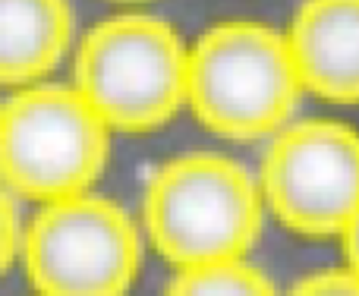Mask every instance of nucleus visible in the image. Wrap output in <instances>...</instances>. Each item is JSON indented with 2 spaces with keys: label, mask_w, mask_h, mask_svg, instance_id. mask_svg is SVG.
Listing matches in <instances>:
<instances>
[{
  "label": "nucleus",
  "mask_w": 359,
  "mask_h": 296,
  "mask_svg": "<svg viewBox=\"0 0 359 296\" xmlns=\"http://www.w3.org/2000/svg\"><path fill=\"white\" fill-rule=\"evenodd\" d=\"M38 296H126L142 265V234L123 205L98 192L38 205L19 243Z\"/></svg>",
  "instance_id": "obj_5"
},
{
  "label": "nucleus",
  "mask_w": 359,
  "mask_h": 296,
  "mask_svg": "<svg viewBox=\"0 0 359 296\" xmlns=\"http://www.w3.org/2000/svg\"><path fill=\"white\" fill-rule=\"evenodd\" d=\"M73 32L69 0H0V86L48 82L73 51Z\"/></svg>",
  "instance_id": "obj_8"
},
{
  "label": "nucleus",
  "mask_w": 359,
  "mask_h": 296,
  "mask_svg": "<svg viewBox=\"0 0 359 296\" xmlns=\"http://www.w3.org/2000/svg\"><path fill=\"white\" fill-rule=\"evenodd\" d=\"M19 243H22V217H19L16 196L0 183V274L19 259Z\"/></svg>",
  "instance_id": "obj_11"
},
{
  "label": "nucleus",
  "mask_w": 359,
  "mask_h": 296,
  "mask_svg": "<svg viewBox=\"0 0 359 296\" xmlns=\"http://www.w3.org/2000/svg\"><path fill=\"white\" fill-rule=\"evenodd\" d=\"M344 246V262H347V268L353 274H359V211L353 217H350V224L344 227V234L337 236Z\"/></svg>",
  "instance_id": "obj_12"
},
{
  "label": "nucleus",
  "mask_w": 359,
  "mask_h": 296,
  "mask_svg": "<svg viewBox=\"0 0 359 296\" xmlns=\"http://www.w3.org/2000/svg\"><path fill=\"white\" fill-rule=\"evenodd\" d=\"M189 44L168 19L117 13L73 48V92L111 133H151L186 105Z\"/></svg>",
  "instance_id": "obj_3"
},
{
  "label": "nucleus",
  "mask_w": 359,
  "mask_h": 296,
  "mask_svg": "<svg viewBox=\"0 0 359 296\" xmlns=\"http://www.w3.org/2000/svg\"><path fill=\"white\" fill-rule=\"evenodd\" d=\"M164 296H278L262 268L246 259L217 262V265L180 268Z\"/></svg>",
  "instance_id": "obj_9"
},
{
  "label": "nucleus",
  "mask_w": 359,
  "mask_h": 296,
  "mask_svg": "<svg viewBox=\"0 0 359 296\" xmlns=\"http://www.w3.org/2000/svg\"><path fill=\"white\" fill-rule=\"evenodd\" d=\"M259 192L287 230L341 236L359 211V130L344 120H290L268 139Z\"/></svg>",
  "instance_id": "obj_6"
},
{
  "label": "nucleus",
  "mask_w": 359,
  "mask_h": 296,
  "mask_svg": "<svg viewBox=\"0 0 359 296\" xmlns=\"http://www.w3.org/2000/svg\"><path fill=\"white\" fill-rule=\"evenodd\" d=\"M111 136L73 86L16 88L0 105V183L38 205L92 192L111 161Z\"/></svg>",
  "instance_id": "obj_4"
},
{
  "label": "nucleus",
  "mask_w": 359,
  "mask_h": 296,
  "mask_svg": "<svg viewBox=\"0 0 359 296\" xmlns=\"http://www.w3.org/2000/svg\"><path fill=\"white\" fill-rule=\"evenodd\" d=\"M287 296H359V274L344 268H325V271L306 274Z\"/></svg>",
  "instance_id": "obj_10"
},
{
  "label": "nucleus",
  "mask_w": 359,
  "mask_h": 296,
  "mask_svg": "<svg viewBox=\"0 0 359 296\" xmlns=\"http://www.w3.org/2000/svg\"><path fill=\"white\" fill-rule=\"evenodd\" d=\"M123 4H139V0H123Z\"/></svg>",
  "instance_id": "obj_13"
},
{
  "label": "nucleus",
  "mask_w": 359,
  "mask_h": 296,
  "mask_svg": "<svg viewBox=\"0 0 359 296\" xmlns=\"http://www.w3.org/2000/svg\"><path fill=\"white\" fill-rule=\"evenodd\" d=\"M303 98L284 32L255 19H224L186 54V105L208 133L259 142L284 130Z\"/></svg>",
  "instance_id": "obj_2"
},
{
  "label": "nucleus",
  "mask_w": 359,
  "mask_h": 296,
  "mask_svg": "<svg viewBox=\"0 0 359 296\" xmlns=\"http://www.w3.org/2000/svg\"><path fill=\"white\" fill-rule=\"evenodd\" d=\"M284 38L303 95L359 105V0H303Z\"/></svg>",
  "instance_id": "obj_7"
},
{
  "label": "nucleus",
  "mask_w": 359,
  "mask_h": 296,
  "mask_svg": "<svg viewBox=\"0 0 359 296\" xmlns=\"http://www.w3.org/2000/svg\"><path fill=\"white\" fill-rule=\"evenodd\" d=\"M259 180L221 152H186L155 167L142 192V230L177 268L246 259L262 236Z\"/></svg>",
  "instance_id": "obj_1"
}]
</instances>
